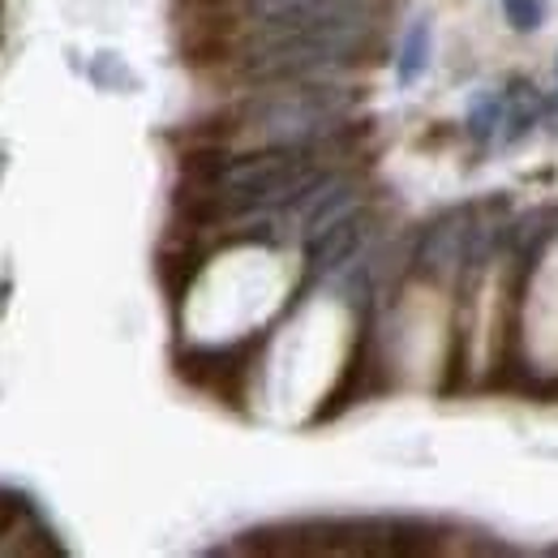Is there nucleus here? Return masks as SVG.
<instances>
[{"instance_id":"f257e3e1","label":"nucleus","mask_w":558,"mask_h":558,"mask_svg":"<svg viewBox=\"0 0 558 558\" xmlns=\"http://www.w3.org/2000/svg\"><path fill=\"white\" fill-rule=\"evenodd\" d=\"M469 232H473V210H447L421 232L413 263L434 279L456 276L469 263Z\"/></svg>"},{"instance_id":"f03ea898","label":"nucleus","mask_w":558,"mask_h":558,"mask_svg":"<svg viewBox=\"0 0 558 558\" xmlns=\"http://www.w3.org/2000/svg\"><path fill=\"white\" fill-rule=\"evenodd\" d=\"M365 236H369V215L365 210H352L349 219H340L318 241H310V271L314 276H327V271H340L344 263H356V250H361Z\"/></svg>"},{"instance_id":"7ed1b4c3","label":"nucleus","mask_w":558,"mask_h":558,"mask_svg":"<svg viewBox=\"0 0 558 558\" xmlns=\"http://www.w3.org/2000/svg\"><path fill=\"white\" fill-rule=\"evenodd\" d=\"M429 57H434V35H429V22H413L409 35L400 39V57H396V77L404 86H413L421 73L429 70Z\"/></svg>"},{"instance_id":"20e7f679","label":"nucleus","mask_w":558,"mask_h":558,"mask_svg":"<svg viewBox=\"0 0 558 558\" xmlns=\"http://www.w3.org/2000/svg\"><path fill=\"white\" fill-rule=\"evenodd\" d=\"M498 125H502V95H498V90L477 95V104L469 108V134L477 142H486Z\"/></svg>"},{"instance_id":"39448f33","label":"nucleus","mask_w":558,"mask_h":558,"mask_svg":"<svg viewBox=\"0 0 558 558\" xmlns=\"http://www.w3.org/2000/svg\"><path fill=\"white\" fill-rule=\"evenodd\" d=\"M502 17H507L515 31H537L542 17H546V4H542V0H502Z\"/></svg>"},{"instance_id":"423d86ee","label":"nucleus","mask_w":558,"mask_h":558,"mask_svg":"<svg viewBox=\"0 0 558 558\" xmlns=\"http://www.w3.org/2000/svg\"><path fill=\"white\" fill-rule=\"evenodd\" d=\"M22 520H31V502L13 489H0V537H13Z\"/></svg>"},{"instance_id":"0eeeda50","label":"nucleus","mask_w":558,"mask_h":558,"mask_svg":"<svg viewBox=\"0 0 558 558\" xmlns=\"http://www.w3.org/2000/svg\"><path fill=\"white\" fill-rule=\"evenodd\" d=\"M194 9H223V4H232V0H190Z\"/></svg>"}]
</instances>
